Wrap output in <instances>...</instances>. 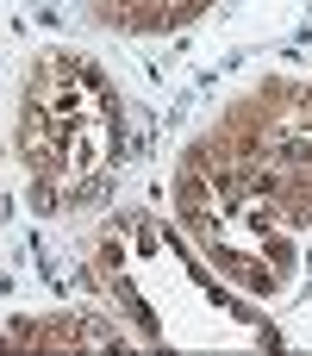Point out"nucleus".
I'll return each mask as SVG.
<instances>
[{"instance_id":"nucleus-1","label":"nucleus","mask_w":312,"mask_h":356,"mask_svg":"<svg viewBox=\"0 0 312 356\" xmlns=\"http://www.w3.org/2000/svg\"><path fill=\"white\" fill-rule=\"evenodd\" d=\"M88 282L156 350H281V325L231 288L175 219L150 207L113 213L88 238Z\"/></svg>"},{"instance_id":"nucleus-2","label":"nucleus","mask_w":312,"mask_h":356,"mask_svg":"<svg viewBox=\"0 0 312 356\" xmlns=\"http://www.w3.org/2000/svg\"><path fill=\"white\" fill-rule=\"evenodd\" d=\"M125 94L100 56L75 44H50L31 56L13 113V163L38 219L88 213L113 194L125 169Z\"/></svg>"},{"instance_id":"nucleus-3","label":"nucleus","mask_w":312,"mask_h":356,"mask_svg":"<svg viewBox=\"0 0 312 356\" xmlns=\"http://www.w3.org/2000/svg\"><path fill=\"white\" fill-rule=\"evenodd\" d=\"M194 144L288 232L312 225V75H256Z\"/></svg>"},{"instance_id":"nucleus-4","label":"nucleus","mask_w":312,"mask_h":356,"mask_svg":"<svg viewBox=\"0 0 312 356\" xmlns=\"http://www.w3.org/2000/svg\"><path fill=\"white\" fill-rule=\"evenodd\" d=\"M169 207L188 244L250 300H281L300 282V232H288L256 194H244L194 138L175 156L169 175Z\"/></svg>"},{"instance_id":"nucleus-5","label":"nucleus","mask_w":312,"mask_h":356,"mask_svg":"<svg viewBox=\"0 0 312 356\" xmlns=\"http://www.w3.org/2000/svg\"><path fill=\"white\" fill-rule=\"evenodd\" d=\"M6 350H138L144 338L113 307H50L0 325Z\"/></svg>"},{"instance_id":"nucleus-6","label":"nucleus","mask_w":312,"mask_h":356,"mask_svg":"<svg viewBox=\"0 0 312 356\" xmlns=\"http://www.w3.org/2000/svg\"><path fill=\"white\" fill-rule=\"evenodd\" d=\"M94 19L119 38H169L194 19H206L219 0H88Z\"/></svg>"}]
</instances>
